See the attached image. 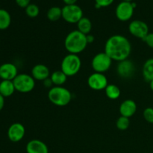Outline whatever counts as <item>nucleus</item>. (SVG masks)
Wrapping results in <instances>:
<instances>
[{"instance_id":"obj_10","label":"nucleus","mask_w":153,"mask_h":153,"mask_svg":"<svg viewBox=\"0 0 153 153\" xmlns=\"http://www.w3.org/2000/svg\"><path fill=\"white\" fill-rule=\"evenodd\" d=\"M88 86L94 91H102L108 86V79L103 73H94L88 77Z\"/></svg>"},{"instance_id":"obj_29","label":"nucleus","mask_w":153,"mask_h":153,"mask_svg":"<svg viewBox=\"0 0 153 153\" xmlns=\"http://www.w3.org/2000/svg\"><path fill=\"white\" fill-rule=\"evenodd\" d=\"M16 4L19 7H22V8H25L28 5L30 4V1L31 0H15Z\"/></svg>"},{"instance_id":"obj_35","label":"nucleus","mask_w":153,"mask_h":153,"mask_svg":"<svg viewBox=\"0 0 153 153\" xmlns=\"http://www.w3.org/2000/svg\"><path fill=\"white\" fill-rule=\"evenodd\" d=\"M123 1H128V2H131L132 1V0H123Z\"/></svg>"},{"instance_id":"obj_16","label":"nucleus","mask_w":153,"mask_h":153,"mask_svg":"<svg viewBox=\"0 0 153 153\" xmlns=\"http://www.w3.org/2000/svg\"><path fill=\"white\" fill-rule=\"evenodd\" d=\"M49 76H50V72L49 68L44 64H37L31 70V76L34 78V80L43 82L46 79L49 78Z\"/></svg>"},{"instance_id":"obj_7","label":"nucleus","mask_w":153,"mask_h":153,"mask_svg":"<svg viewBox=\"0 0 153 153\" xmlns=\"http://www.w3.org/2000/svg\"><path fill=\"white\" fill-rule=\"evenodd\" d=\"M82 17L83 10L76 4L65 5L62 8V18L67 22L78 23Z\"/></svg>"},{"instance_id":"obj_15","label":"nucleus","mask_w":153,"mask_h":153,"mask_svg":"<svg viewBox=\"0 0 153 153\" xmlns=\"http://www.w3.org/2000/svg\"><path fill=\"white\" fill-rule=\"evenodd\" d=\"M137 111V104L134 100H126L121 103L120 106V113L121 116L130 118Z\"/></svg>"},{"instance_id":"obj_9","label":"nucleus","mask_w":153,"mask_h":153,"mask_svg":"<svg viewBox=\"0 0 153 153\" xmlns=\"http://www.w3.org/2000/svg\"><path fill=\"white\" fill-rule=\"evenodd\" d=\"M134 8L133 7L131 2L121 1L116 7L115 14L117 18L122 22L128 21L132 17Z\"/></svg>"},{"instance_id":"obj_6","label":"nucleus","mask_w":153,"mask_h":153,"mask_svg":"<svg viewBox=\"0 0 153 153\" xmlns=\"http://www.w3.org/2000/svg\"><path fill=\"white\" fill-rule=\"evenodd\" d=\"M111 63V58L105 52H100L93 58L91 66L96 73H104L110 69Z\"/></svg>"},{"instance_id":"obj_28","label":"nucleus","mask_w":153,"mask_h":153,"mask_svg":"<svg viewBox=\"0 0 153 153\" xmlns=\"http://www.w3.org/2000/svg\"><path fill=\"white\" fill-rule=\"evenodd\" d=\"M143 40L149 47L153 49V33H149Z\"/></svg>"},{"instance_id":"obj_1","label":"nucleus","mask_w":153,"mask_h":153,"mask_svg":"<svg viewBox=\"0 0 153 153\" xmlns=\"http://www.w3.org/2000/svg\"><path fill=\"white\" fill-rule=\"evenodd\" d=\"M131 52L129 40L121 34H115L107 40L105 46V52L112 61H120L128 59Z\"/></svg>"},{"instance_id":"obj_4","label":"nucleus","mask_w":153,"mask_h":153,"mask_svg":"<svg viewBox=\"0 0 153 153\" xmlns=\"http://www.w3.org/2000/svg\"><path fill=\"white\" fill-rule=\"evenodd\" d=\"M82 67V61L78 55L68 54L61 61V70L68 77L77 74Z\"/></svg>"},{"instance_id":"obj_33","label":"nucleus","mask_w":153,"mask_h":153,"mask_svg":"<svg viewBox=\"0 0 153 153\" xmlns=\"http://www.w3.org/2000/svg\"><path fill=\"white\" fill-rule=\"evenodd\" d=\"M78 0H63L66 5H69V4H75L77 2Z\"/></svg>"},{"instance_id":"obj_34","label":"nucleus","mask_w":153,"mask_h":153,"mask_svg":"<svg viewBox=\"0 0 153 153\" xmlns=\"http://www.w3.org/2000/svg\"><path fill=\"white\" fill-rule=\"evenodd\" d=\"M149 87H150V89L153 91V80L149 82Z\"/></svg>"},{"instance_id":"obj_23","label":"nucleus","mask_w":153,"mask_h":153,"mask_svg":"<svg viewBox=\"0 0 153 153\" xmlns=\"http://www.w3.org/2000/svg\"><path fill=\"white\" fill-rule=\"evenodd\" d=\"M105 91V94L110 100H117L120 96V90L115 85H108Z\"/></svg>"},{"instance_id":"obj_3","label":"nucleus","mask_w":153,"mask_h":153,"mask_svg":"<svg viewBox=\"0 0 153 153\" xmlns=\"http://www.w3.org/2000/svg\"><path fill=\"white\" fill-rule=\"evenodd\" d=\"M48 98L55 105L63 107L67 105L72 100V94L68 89L64 87L55 86L49 89Z\"/></svg>"},{"instance_id":"obj_11","label":"nucleus","mask_w":153,"mask_h":153,"mask_svg":"<svg viewBox=\"0 0 153 153\" xmlns=\"http://www.w3.org/2000/svg\"><path fill=\"white\" fill-rule=\"evenodd\" d=\"M25 134V128L22 124L14 123L9 126L7 129V137L13 143H17L22 140Z\"/></svg>"},{"instance_id":"obj_14","label":"nucleus","mask_w":153,"mask_h":153,"mask_svg":"<svg viewBox=\"0 0 153 153\" xmlns=\"http://www.w3.org/2000/svg\"><path fill=\"white\" fill-rule=\"evenodd\" d=\"M25 149L27 153H49L47 145L44 142L37 139L28 141Z\"/></svg>"},{"instance_id":"obj_31","label":"nucleus","mask_w":153,"mask_h":153,"mask_svg":"<svg viewBox=\"0 0 153 153\" xmlns=\"http://www.w3.org/2000/svg\"><path fill=\"white\" fill-rule=\"evenodd\" d=\"M86 37L88 43H92L94 41V40H95V37H94V35H92V34H88V35H86Z\"/></svg>"},{"instance_id":"obj_21","label":"nucleus","mask_w":153,"mask_h":153,"mask_svg":"<svg viewBox=\"0 0 153 153\" xmlns=\"http://www.w3.org/2000/svg\"><path fill=\"white\" fill-rule=\"evenodd\" d=\"M50 79L55 86H62L67 82V76L61 70H56L51 74Z\"/></svg>"},{"instance_id":"obj_19","label":"nucleus","mask_w":153,"mask_h":153,"mask_svg":"<svg viewBox=\"0 0 153 153\" xmlns=\"http://www.w3.org/2000/svg\"><path fill=\"white\" fill-rule=\"evenodd\" d=\"M11 23V16L9 12L0 8V30H5L9 28Z\"/></svg>"},{"instance_id":"obj_17","label":"nucleus","mask_w":153,"mask_h":153,"mask_svg":"<svg viewBox=\"0 0 153 153\" xmlns=\"http://www.w3.org/2000/svg\"><path fill=\"white\" fill-rule=\"evenodd\" d=\"M16 91L13 81L1 80L0 82V94L3 97H9L12 96Z\"/></svg>"},{"instance_id":"obj_22","label":"nucleus","mask_w":153,"mask_h":153,"mask_svg":"<svg viewBox=\"0 0 153 153\" xmlns=\"http://www.w3.org/2000/svg\"><path fill=\"white\" fill-rule=\"evenodd\" d=\"M46 16L50 21H58L62 17V8L57 6H53L48 10Z\"/></svg>"},{"instance_id":"obj_8","label":"nucleus","mask_w":153,"mask_h":153,"mask_svg":"<svg viewBox=\"0 0 153 153\" xmlns=\"http://www.w3.org/2000/svg\"><path fill=\"white\" fill-rule=\"evenodd\" d=\"M128 31L134 37L143 40L149 34V26L142 20H134L128 25Z\"/></svg>"},{"instance_id":"obj_20","label":"nucleus","mask_w":153,"mask_h":153,"mask_svg":"<svg viewBox=\"0 0 153 153\" xmlns=\"http://www.w3.org/2000/svg\"><path fill=\"white\" fill-rule=\"evenodd\" d=\"M77 26L78 30H79L80 32L85 34V35L89 34L91 29H92V23H91V21L88 18L85 17V16H83V17L78 22Z\"/></svg>"},{"instance_id":"obj_13","label":"nucleus","mask_w":153,"mask_h":153,"mask_svg":"<svg viewBox=\"0 0 153 153\" xmlns=\"http://www.w3.org/2000/svg\"><path fill=\"white\" fill-rule=\"evenodd\" d=\"M117 72L123 79H128L131 77L134 73V64L128 59L120 61L117 67Z\"/></svg>"},{"instance_id":"obj_5","label":"nucleus","mask_w":153,"mask_h":153,"mask_svg":"<svg viewBox=\"0 0 153 153\" xmlns=\"http://www.w3.org/2000/svg\"><path fill=\"white\" fill-rule=\"evenodd\" d=\"M15 89L19 93H29L35 87V80L31 76L25 73L18 74L13 80Z\"/></svg>"},{"instance_id":"obj_30","label":"nucleus","mask_w":153,"mask_h":153,"mask_svg":"<svg viewBox=\"0 0 153 153\" xmlns=\"http://www.w3.org/2000/svg\"><path fill=\"white\" fill-rule=\"evenodd\" d=\"M43 85H44L45 88H52V86L53 85V83H52V80H51L50 77L46 79V80L43 81Z\"/></svg>"},{"instance_id":"obj_12","label":"nucleus","mask_w":153,"mask_h":153,"mask_svg":"<svg viewBox=\"0 0 153 153\" xmlns=\"http://www.w3.org/2000/svg\"><path fill=\"white\" fill-rule=\"evenodd\" d=\"M18 75L16 65L12 63H4L0 65V79L1 80L13 81Z\"/></svg>"},{"instance_id":"obj_2","label":"nucleus","mask_w":153,"mask_h":153,"mask_svg":"<svg viewBox=\"0 0 153 153\" xmlns=\"http://www.w3.org/2000/svg\"><path fill=\"white\" fill-rule=\"evenodd\" d=\"M88 44L86 35L79 30H75L69 33L64 40V46L67 52L75 55L83 52Z\"/></svg>"},{"instance_id":"obj_24","label":"nucleus","mask_w":153,"mask_h":153,"mask_svg":"<svg viewBox=\"0 0 153 153\" xmlns=\"http://www.w3.org/2000/svg\"><path fill=\"white\" fill-rule=\"evenodd\" d=\"M130 120L129 118L126 117L120 116L117 119L116 123V126L118 129L121 131H125L129 127Z\"/></svg>"},{"instance_id":"obj_18","label":"nucleus","mask_w":153,"mask_h":153,"mask_svg":"<svg viewBox=\"0 0 153 153\" xmlns=\"http://www.w3.org/2000/svg\"><path fill=\"white\" fill-rule=\"evenodd\" d=\"M142 73L145 80L149 82L153 80V58L146 60L143 66Z\"/></svg>"},{"instance_id":"obj_32","label":"nucleus","mask_w":153,"mask_h":153,"mask_svg":"<svg viewBox=\"0 0 153 153\" xmlns=\"http://www.w3.org/2000/svg\"><path fill=\"white\" fill-rule=\"evenodd\" d=\"M4 105V97L0 94V111L3 109Z\"/></svg>"},{"instance_id":"obj_27","label":"nucleus","mask_w":153,"mask_h":153,"mask_svg":"<svg viewBox=\"0 0 153 153\" xmlns=\"http://www.w3.org/2000/svg\"><path fill=\"white\" fill-rule=\"evenodd\" d=\"M114 0H95V4H98L100 7H105L110 6Z\"/></svg>"},{"instance_id":"obj_25","label":"nucleus","mask_w":153,"mask_h":153,"mask_svg":"<svg viewBox=\"0 0 153 153\" xmlns=\"http://www.w3.org/2000/svg\"><path fill=\"white\" fill-rule=\"evenodd\" d=\"M40 13L39 7L35 4H30L25 7V13L28 17L35 18L37 17Z\"/></svg>"},{"instance_id":"obj_26","label":"nucleus","mask_w":153,"mask_h":153,"mask_svg":"<svg viewBox=\"0 0 153 153\" xmlns=\"http://www.w3.org/2000/svg\"><path fill=\"white\" fill-rule=\"evenodd\" d=\"M143 117L145 120L147 121L149 123H153V108L151 107H148L143 111Z\"/></svg>"}]
</instances>
